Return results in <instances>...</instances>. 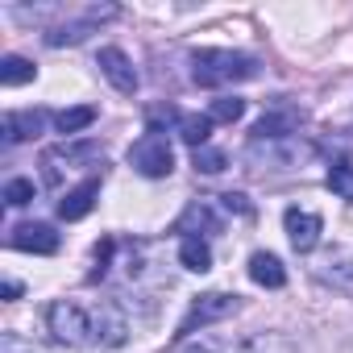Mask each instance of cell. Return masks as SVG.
<instances>
[{
	"instance_id": "cell-4",
	"label": "cell",
	"mask_w": 353,
	"mask_h": 353,
	"mask_svg": "<svg viewBox=\"0 0 353 353\" xmlns=\"http://www.w3.org/2000/svg\"><path fill=\"white\" fill-rule=\"evenodd\" d=\"M241 307V295H229V291H208V295H200L196 303H192V312L183 316V324H179V332L174 336H192L196 328H208V324H216V320H225V316H233Z\"/></svg>"
},
{
	"instance_id": "cell-1",
	"label": "cell",
	"mask_w": 353,
	"mask_h": 353,
	"mask_svg": "<svg viewBox=\"0 0 353 353\" xmlns=\"http://www.w3.org/2000/svg\"><path fill=\"white\" fill-rule=\"evenodd\" d=\"M254 75H258V63L237 50H200L192 59V79L200 88H225V83H241Z\"/></svg>"
},
{
	"instance_id": "cell-7",
	"label": "cell",
	"mask_w": 353,
	"mask_h": 353,
	"mask_svg": "<svg viewBox=\"0 0 353 353\" xmlns=\"http://www.w3.org/2000/svg\"><path fill=\"white\" fill-rule=\"evenodd\" d=\"M92 328H96V341H100V345H121L125 332H129L125 312H121L112 299H100V303L92 307Z\"/></svg>"
},
{
	"instance_id": "cell-17",
	"label": "cell",
	"mask_w": 353,
	"mask_h": 353,
	"mask_svg": "<svg viewBox=\"0 0 353 353\" xmlns=\"http://www.w3.org/2000/svg\"><path fill=\"white\" fill-rule=\"evenodd\" d=\"M92 121H96V108H92V104H79V108H63V112H54V129L67 133V137L79 133V129H88Z\"/></svg>"
},
{
	"instance_id": "cell-10",
	"label": "cell",
	"mask_w": 353,
	"mask_h": 353,
	"mask_svg": "<svg viewBox=\"0 0 353 353\" xmlns=\"http://www.w3.org/2000/svg\"><path fill=\"white\" fill-rule=\"evenodd\" d=\"M42 125H46V112H38V108L9 112V117H5V145H17V141L38 137V133H42Z\"/></svg>"
},
{
	"instance_id": "cell-13",
	"label": "cell",
	"mask_w": 353,
	"mask_h": 353,
	"mask_svg": "<svg viewBox=\"0 0 353 353\" xmlns=\"http://www.w3.org/2000/svg\"><path fill=\"white\" fill-rule=\"evenodd\" d=\"M179 262L192 270V274H208L212 270V245L204 237H183L179 241Z\"/></svg>"
},
{
	"instance_id": "cell-2",
	"label": "cell",
	"mask_w": 353,
	"mask_h": 353,
	"mask_svg": "<svg viewBox=\"0 0 353 353\" xmlns=\"http://www.w3.org/2000/svg\"><path fill=\"white\" fill-rule=\"evenodd\" d=\"M46 324H50V336L59 345H88L96 341V328H92V307L75 303V299H59L46 307Z\"/></svg>"
},
{
	"instance_id": "cell-19",
	"label": "cell",
	"mask_w": 353,
	"mask_h": 353,
	"mask_svg": "<svg viewBox=\"0 0 353 353\" xmlns=\"http://www.w3.org/2000/svg\"><path fill=\"white\" fill-rule=\"evenodd\" d=\"M241 112H245V100H237V96H221V100H212V108H208V117H212V121H225V125L241 121Z\"/></svg>"
},
{
	"instance_id": "cell-14",
	"label": "cell",
	"mask_w": 353,
	"mask_h": 353,
	"mask_svg": "<svg viewBox=\"0 0 353 353\" xmlns=\"http://www.w3.org/2000/svg\"><path fill=\"white\" fill-rule=\"evenodd\" d=\"M250 279L258 283V287H283L287 283V270H283V262L274 258V254H254L250 258Z\"/></svg>"
},
{
	"instance_id": "cell-8",
	"label": "cell",
	"mask_w": 353,
	"mask_h": 353,
	"mask_svg": "<svg viewBox=\"0 0 353 353\" xmlns=\"http://www.w3.org/2000/svg\"><path fill=\"white\" fill-rule=\"evenodd\" d=\"M9 245H13V250H26V254H54V250H59V233H54L50 225L34 221V225H17V229L9 233Z\"/></svg>"
},
{
	"instance_id": "cell-15",
	"label": "cell",
	"mask_w": 353,
	"mask_h": 353,
	"mask_svg": "<svg viewBox=\"0 0 353 353\" xmlns=\"http://www.w3.org/2000/svg\"><path fill=\"white\" fill-rule=\"evenodd\" d=\"M212 117H196V112H183L179 117V137L192 145V150H204L208 145V137H212Z\"/></svg>"
},
{
	"instance_id": "cell-5",
	"label": "cell",
	"mask_w": 353,
	"mask_h": 353,
	"mask_svg": "<svg viewBox=\"0 0 353 353\" xmlns=\"http://www.w3.org/2000/svg\"><path fill=\"white\" fill-rule=\"evenodd\" d=\"M96 67H100V75H104L121 96H133V92H137V71H133V63H129V54H125V50L104 46V50L96 54Z\"/></svg>"
},
{
	"instance_id": "cell-6",
	"label": "cell",
	"mask_w": 353,
	"mask_h": 353,
	"mask_svg": "<svg viewBox=\"0 0 353 353\" xmlns=\"http://www.w3.org/2000/svg\"><path fill=\"white\" fill-rule=\"evenodd\" d=\"M283 225H287V237H291V245H295V254H312V250L320 245V233H324V221H320L316 212H303V208H287V216H283Z\"/></svg>"
},
{
	"instance_id": "cell-18",
	"label": "cell",
	"mask_w": 353,
	"mask_h": 353,
	"mask_svg": "<svg viewBox=\"0 0 353 353\" xmlns=\"http://www.w3.org/2000/svg\"><path fill=\"white\" fill-rule=\"evenodd\" d=\"M328 188L341 200H353V162H332L328 166Z\"/></svg>"
},
{
	"instance_id": "cell-3",
	"label": "cell",
	"mask_w": 353,
	"mask_h": 353,
	"mask_svg": "<svg viewBox=\"0 0 353 353\" xmlns=\"http://www.w3.org/2000/svg\"><path fill=\"white\" fill-rule=\"evenodd\" d=\"M129 166L137 174H145V179H166V174L174 170V150H170L166 133L162 129H145L129 145Z\"/></svg>"
},
{
	"instance_id": "cell-20",
	"label": "cell",
	"mask_w": 353,
	"mask_h": 353,
	"mask_svg": "<svg viewBox=\"0 0 353 353\" xmlns=\"http://www.w3.org/2000/svg\"><path fill=\"white\" fill-rule=\"evenodd\" d=\"M192 166H196V170H204V174H221V170H225V154H221V150H212V145L192 150Z\"/></svg>"
},
{
	"instance_id": "cell-22",
	"label": "cell",
	"mask_w": 353,
	"mask_h": 353,
	"mask_svg": "<svg viewBox=\"0 0 353 353\" xmlns=\"http://www.w3.org/2000/svg\"><path fill=\"white\" fill-rule=\"evenodd\" d=\"M112 254H117V241H112V237H104V241L96 245V266H92V274H88L92 283H100V279L108 274V266H112Z\"/></svg>"
},
{
	"instance_id": "cell-23",
	"label": "cell",
	"mask_w": 353,
	"mask_h": 353,
	"mask_svg": "<svg viewBox=\"0 0 353 353\" xmlns=\"http://www.w3.org/2000/svg\"><path fill=\"white\" fill-rule=\"evenodd\" d=\"M21 295V283H5V299H17Z\"/></svg>"
},
{
	"instance_id": "cell-9",
	"label": "cell",
	"mask_w": 353,
	"mask_h": 353,
	"mask_svg": "<svg viewBox=\"0 0 353 353\" xmlns=\"http://www.w3.org/2000/svg\"><path fill=\"white\" fill-rule=\"evenodd\" d=\"M221 225H225V216L216 212V200H196V204L183 212V221L174 225V233H188V237H192V229H204V233H221Z\"/></svg>"
},
{
	"instance_id": "cell-12",
	"label": "cell",
	"mask_w": 353,
	"mask_h": 353,
	"mask_svg": "<svg viewBox=\"0 0 353 353\" xmlns=\"http://www.w3.org/2000/svg\"><path fill=\"white\" fill-rule=\"evenodd\" d=\"M225 353H295V345L283 332H254V336H245L241 345H233Z\"/></svg>"
},
{
	"instance_id": "cell-11",
	"label": "cell",
	"mask_w": 353,
	"mask_h": 353,
	"mask_svg": "<svg viewBox=\"0 0 353 353\" xmlns=\"http://www.w3.org/2000/svg\"><path fill=\"white\" fill-rule=\"evenodd\" d=\"M96 196H100V179H83L75 192H67V200H59V216L63 221H83L92 212Z\"/></svg>"
},
{
	"instance_id": "cell-21",
	"label": "cell",
	"mask_w": 353,
	"mask_h": 353,
	"mask_svg": "<svg viewBox=\"0 0 353 353\" xmlns=\"http://www.w3.org/2000/svg\"><path fill=\"white\" fill-rule=\"evenodd\" d=\"M34 200V179H9L5 183V204L9 208H26Z\"/></svg>"
},
{
	"instance_id": "cell-16",
	"label": "cell",
	"mask_w": 353,
	"mask_h": 353,
	"mask_svg": "<svg viewBox=\"0 0 353 353\" xmlns=\"http://www.w3.org/2000/svg\"><path fill=\"white\" fill-rule=\"evenodd\" d=\"M38 71H34V63L30 59H21V54H5L0 59V83L5 88H17V83H30Z\"/></svg>"
}]
</instances>
